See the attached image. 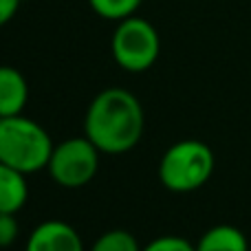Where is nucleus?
Wrapping results in <instances>:
<instances>
[{
  "instance_id": "nucleus-12",
  "label": "nucleus",
  "mask_w": 251,
  "mask_h": 251,
  "mask_svg": "<svg viewBox=\"0 0 251 251\" xmlns=\"http://www.w3.org/2000/svg\"><path fill=\"white\" fill-rule=\"evenodd\" d=\"M141 251H196V245H192L181 236H161L148 243Z\"/></svg>"
},
{
  "instance_id": "nucleus-11",
  "label": "nucleus",
  "mask_w": 251,
  "mask_h": 251,
  "mask_svg": "<svg viewBox=\"0 0 251 251\" xmlns=\"http://www.w3.org/2000/svg\"><path fill=\"white\" fill-rule=\"evenodd\" d=\"M137 238L126 229H110L93 243L91 251H141Z\"/></svg>"
},
{
  "instance_id": "nucleus-6",
  "label": "nucleus",
  "mask_w": 251,
  "mask_h": 251,
  "mask_svg": "<svg viewBox=\"0 0 251 251\" xmlns=\"http://www.w3.org/2000/svg\"><path fill=\"white\" fill-rule=\"evenodd\" d=\"M25 251H84L75 227L64 221H44L31 231Z\"/></svg>"
},
{
  "instance_id": "nucleus-13",
  "label": "nucleus",
  "mask_w": 251,
  "mask_h": 251,
  "mask_svg": "<svg viewBox=\"0 0 251 251\" xmlns=\"http://www.w3.org/2000/svg\"><path fill=\"white\" fill-rule=\"evenodd\" d=\"M18 234H20V227H18L16 214H0V249L11 247Z\"/></svg>"
},
{
  "instance_id": "nucleus-9",
  "label": "nucleus",
  "mask_w": 251,
  "mask_h": 251,
  "mask_svg": "<svg viewBox=\"0 0 251 251\" xmlns=\"http://www.w3.org/2000/svg\"><path fill=\"white\" fill-rule=\"evenodd\" d=\"M196 251H249V240L238 227L216 225L199 238Z\"/></svg>"
},
{
  "instance_id": "nucleus-1",
  "label": "nucleus",
  "mask_w": 251,
  "mask_h": 251,
  "mask_svg": "<svg viewBox=\"0 0 251 251\" xmlns=\"http://www.w3.org/2000/svg\"><path fill=\"white\" fill-rule=\"evenodd\" d=\"M141 101L126 88H106L93 97L84 117V132L101 154L130 152L143 134Z\"/></svg>"
},
{
  "instance_id": "nucleus-4",
  "label": "nucleus",
  "mask_w": 251,
  "mask_h": 251,
  "mask_svg": "<svg viewBox=\"0 0 251 251\" xmlns=\"http://www.w3.org/2000/svg\"><path fill=\"white\" fill-rule=\"evenodd\" d=\"M110 51L113 57L124 71L128 73H143L161 53V38L159 31L146 18L130 16L117 22L110 38Z\"/></svg>"
},
{
  "instance_id": "nucleus-10",
  "label": "nucleus",
  "mask_w": 251,
  "mask_h": 251,
  "mask_svg": "<svg viewBox=\"0 0 251 251\" xmlns=\"http://www.w3.org/2000/svg\"><path fill=\"white\" fill-rule=\"evenodd\" d=\"M143 0H88L91 9L104 20H124L137 13V9L141 7Z\"/></svg>"
},
{
  "instance_id": "nucleus-8",
  "label": "nucleus",
  "mask_w": 251,
  "mask_h": 251,
  "mask_svg": "<svg viewBox=\"0 0 251 251\" xmlns=\"http://www.w3.org/2000/svg\"><path fill=\"white\" fill-rule=\"evenodd\" d=\"M29 199L26 174L0 163V214H18Z\"/></svg>"
},
{
  "instance_id": "nucleus-2",
  "label": "nucleus",
  "mask_w": 251,
  "mask_h": 251,
  "mask_svg": "<svg viewBox=\"0 0 251 251\" xmlns=\"http://www.w3.org/2000/svg\"><path fill=\"white\" fill-rule=\"evenodd\" d=\"M53 148L49 132L38 122L25 115L0 117V163L33 174L49 165Z\"/></svg>"
},
{
  "instance_id": "nucleus-14",
  "label": "nucleus",
  "mask_w": 251,
  "mask_h": 251,
  "mask_svg": "<svg viewBox=\"0 0 251 251\" xmlns=\"http://www.w3.org/2000/svg\"><path fill=\"white\" fill-rule=\"evenodd\" d=\"M22 0H0V26H4L7 22L13 20V16L18 13Z\"/></svg>"
},
{
  "instance_id": "nucleus-3",
  "label": "nucleus",
  "mask_w": 251,
  "mask_h": 251,
  "mask_svg": "<svg viewBox=\"0 0 251 251\" xmlns=\"http://www.w3.org/2000/svg\"><path fill=\"white\" fill-rule=\"evenodd\" d=\"M216 156L207 143L199 139H183L163 152L159 163L161 185L176 194L201 190L212 178Z\"/></svg>"
},
{
  "instance_id": "nucleus-7",
  "label": "nucleus",
  "mask_w": 251,
  "mask_h": 251,
  "mask_svg": "<svg viewBox=\"0 0 251 251\" xmlns=\"http://www.w3.org/2000/svg\"><path fill=\"white\" fill-rule=\"evenodd\" d=\"M29 101V84L13 66H0V117L22 115Z\"/></svg>"
},
{
  "instance_id": "nucleus-5",
  "label": "nucleus",
  "mask_w": 251,
  "mask_h": 251,
  "mask_svg": "<svg viewBox=\"0 0 251 251\" xmlns=\"http://www.w3.org/2000/svg\"><path fill=\"white\" fill-rule=\"evenodd\" d=\"M100 148L84 134L57 143L49 159V174L60 187L77 190L93 181L100 168Z\"/></svg>"
}]
</instances>
